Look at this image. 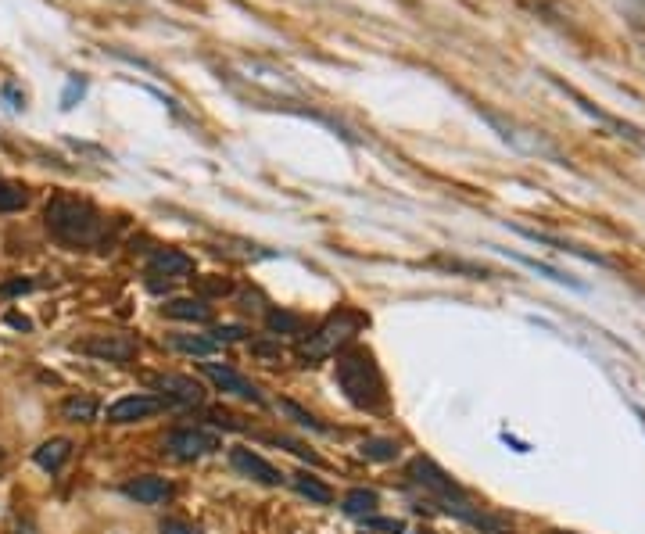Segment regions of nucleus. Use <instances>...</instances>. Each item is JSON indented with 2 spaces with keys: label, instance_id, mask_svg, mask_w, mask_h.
Here are the masks:
<instances>
[{
  "label": "nucleus",
  "instance_id": "nucleus-1",
  "mask_svg": "<svg viewBox=\"0 0 645 534\" xmlns=\"http://www.w3.org/2000/svg\"><path fill=\"white\" fill-rule=\"evenodd\" d=\"M43 223L69 248H101L108 241V219L76 194H54L43 208Z\"/></svg>",
  "mask_w": 645,
  "mask_h": 534
},
{
  "label": "nucleus",
  "instance_id": "nucleus-2",
  "mask_svg": "<svg viewBox=\"0 0 645 534\" xmlns=\"http://www.w3.org/2000/svg\"><path fill=\"white\" fill-rule=\"evenodd\" d=\"M337 388L344 391V398L355 409H366V413H377L387 405L384 373H380V366L366 348L337 355Z\"/></svg>",
  "mask_w": 645,
  "mask_h": 534
},
{
  "label": "nucleus",
  "instance_id": "nucleus-3",
  "mask_svg": "<svg viewBox=\"0 0 645 534\" xmlns=\"http://www.w3.org/2000/svg\"><path fill=\"white\" fill-rule=\"evenodd\" d=\"M366 323H370V319H366V312H359V309L330 312V316L298 345V359L305 362V366H316V362L330 359V355H337L344 345H352L355 334H359Z\"/></svg>",
  "mask_w": 645,
  "mask_h": 534
},
{
  "label": "nucleus",
  "instance_id": "nucleus-4",
  "mask_svg": "<svg viewBox=\"0 0 645 534\" xmlns=\"http://www.w3.org/2000/svg\"><path fill=\"white\" fill-rule=\"evenodd\" d=\"M237 76L244 79V83H251V87H258V90H266V94H273V97H298L301 101V87H298V79L291 76L287 69H280V65H273V61H258V58H244V61H237Z\"/></svg>",
  "mask_w": 645,
  "mask_h": 534
},
{
  "label": "nucleus",
  "instance_id": "nucleus-5",
  "mask_svg": "<svg viewBox=\"0 0 645 534\" xmlns=\"http://www.w3.org/2000/svg\"><path fill=\"white\" fill-rule=\"evenodd\" d=\"M223 448V438L212 431H201V427H176L162 438V456L180 459V463H194V459H205L212 452Z\"/></svg>",
  "mask_w": 645,
  "mask_h": 534
},
{
  "label": "nucleus",
  "instance_id": "nucleus-6",
  "mask_svg": "<svg viewBox=\"0 0 645 534\" xmlns=\"http://www.w3.org/2000/svg\"><path fill=\"white\" fill-rule=\"evenodd\" d=\"M194 276V259L180 248H162L147 259V287L162 291V284H176V280H190Z\"/></svg>",
  "mask_w": 645,
  "mask_h": 534
},
{
  "label": "nucleus",
  "instance_id": "nucleus-7",
  "mask_svg": "<svg viewBox=\"0 0 645 534\" xmlns=\"http://www.w3.org/2000/svg\"><path fill=\"white\" fill-rule=\"evenodd\" d=\"M76 352L90 355L101 362H129L140 352V341L133 334H90L83 341H76Z\"/></svg>",
  "mask_w": 645,
  "mask_h": 534
},
{
  "label": "nucleus",
  "instance_id": "nucleus-8",
  "mask_svg": "<svg viewBox=\"0 0 645 534\" xmlns=\"http://www.w3.org/2000/svg\"><path fill=\"white\" fill-rule=\"evenodd\" d=\"M201 373H205L208 380H212L215 391H223V395H233V398H244V402L251 405H262L266 398H262V391L251 384L244 373H237L233 366H226V362H201Z\"/></svg>",
  "mask_w": 645,
  "mask_h": 534
},
{
  "label": "nucleus",
  "instance_id": "nucleus-9",
  "mask_svg": "<svg viewBox=\"0 0 645 534\" xmlns=\"http://www.w3.org/2000/svg\"><path fill=\"white\" fill-rule=\"evenodd\" d=\"M151 388L158 391L162 402H176V405L205 402V388L194 377H183V373H158V377H151Z\"/></svg>",
  "mask_w": 645,
  "mask_h": 534
},
{
  "label": "nucleus",
  "instance_id": "nucleus-10",
  "mask_svg": "<svg viewBox=\"0 0 645 534\" xmlns=\"http://www.w3.org/2000/svg\"><path fill=\"white\" fill-rule=\"evenodd\" d=\"M230 466L241 477H248V481H255V484H266V488H280V484H284V474H280L269 459L251 452V448H230Z\"/></svg>",
  "mask_w": 645,
  "mask_h": 534
},
{
  "label": "nucleus",
  "instance_id": "nucleus-11",
  "mask_svg": "<svg viewBox=\"0 0 645 534\" xmlns=\"http://www.w3.org/2000/svg\"><path fill=\"white\" fill-rule=\"evenodd\" d=\"M165 402L158 395H126L119 398L115 405H108V423H140V420H151L155 413H162Z\"/></svg>",
  "mask_w": 645,
  "mask_h": 534
},
{
  "label": "nucleus",
  "instance_id": "nucleus-12",
  "mask_svg": "<svg viewBox=\"0 0 645 534\" xmlns=\"http://www.w3.org/2000/svg\"><path fill=\"white\" fill-rule=\"evenodd\" d=\"M122 495L140 506H158L172 495V484L165 477H155V474H144V477H133V481L122 484Z\"/></svg>",
  "mask_w": 645,
  "mask_h": 534
},
{
  "label": "nucleus",
  "instance_id": "nucleus-13",
  "mask_svg": "<svg viewBox=\"0 0 645 534\" xmlns=\"http://www.w3.org/2000/svg\"><path fill=\"white\" fill-rule=\"evenodd\" d=\"M162 312L169 319H183V323H212V305L205 298H172L162 305Z\"/></svg>",
  "mask_w": 645,
  "mask_h": 534
},
{
  "label": "nucleus",
  "instance_id": "nucleus-14",
  "mask_svg": "<svg viewBox=\"0 0 645 534\" xmlns=\"http://www.w3.org/2000/svg\"><path fill=\"white\" fill-rule=\"evenodd\" d=\"M165 345L180 355H194V359H208V355H215L219 348H223L215 337H208V334H169L165 337Z\"/></svg>",
  "mask_w": 645,
  "mask_h": 534
},
{
  "label": "nucleus",
  "instance_id": "nucleus-15",
  "mask_svg": "<svg viewBox=\"0 0 645 534\" xmlns=\"http://www.w3.org/2000/svg\"><path fill=\"white\" fill-rule=\"evenodd\" d=\"M69 456H72V441L69 438H51V441H43V445L33 452V463L40 466V470H47V474H58L61 466L69 463Z\"/></svg>",
  "mask_w": 645,
  "mask_h": 534
},
{
  "label": "nucleus",
  "instance_id": "nucleus-16",
  "mask_svg": "<svg viewBox=\"0 0 645 534\" xmlns=\"http://www.w3.org/2000/svg\"><path fill=\"white\" fill-rule=\"evenodd\" d=\"M291 484H294V491H298L301 499L316 502V506H330V502H334V491H330L327 484L319 481V477H312V474H294Z\"/></svg>",
  "mask_w": 645,
  "mask_h": 534
},
{
  "label": "nucleus",
  "instance_id": "nucleus-17",
  "mask_svg": "<svg viewBox=\"0 0 645 534\" xmlns=\"http://www.w3.org/2000/svg\"><path fill=\"white\" fill-rule=\"evenodd\" d=\"M61 420L69 423H94L97 420V402L90 395H72L61 402Z\"/></svg>",
  "mask_w": 645,
  "mask_h": 534
},
{
  "label": "nucleus",
  "instance_id": "nucleus-18",
  "mask_svg": "<svg viewBox=\"0 0 645 534\" xmlns=\"http://www.w3.org/2000/svg\"><path fill=\"white\" fill-rule=\"evenodd\" d=\"M377 506H380L377 491H366V488H352L341 499V509L348 517H373V509Z\"/></svg>",
  "mask_w": 645,
  "mask_h": 534
},
{
  "label": "nucleus",
  "instance_id": "nucleus-19",
  "mask_svg": "<svg viewBox=\"0 0 645 534\" xmlns=\"http://www.w3.org/2000/svg\"><path fill=\"white\" fill-rule=\"evenodd\" d=\"M266 327L269 334H305V319L298 312H287V309H269L266 312Z\"/></svg>",
  "mask_w": 645,
  "mask_h": 534
},
{
  "label": "nucleus",
  "instance_id": "nucleus-20",
  "mask_svg": "<svg viewBox=\"0 0 645 534\" xmlns=\"http://www.w3.org/2000/svg\"><path fill=\"white\" fill-rule=\"evenodd\" d=\"M362 459H370V463H391L398 456V441L391 438H366L359 445Z\"/></svg>",
  "mask_w": 645,
  "mask_h": 534
},
{
  "label": "nucleus",
  "instance_id": "nucleus-21",
  "mask_svg": "<svg viewBox=\"0 0 645 534\" xmlns=\"http://www.w3.org/2000/svg\"><path fill=\"white\" fill-rule=\"evenodd\" d=\"M276 409H280V413H284V416H291V420L298 423V427H305V431L330 434V427H327V423H319L316 416H312V413H305V409H301V405H294L291 398H280V402H276Z\"/></svg>",
  "mask_w": 645,
  "mask_h": 534
},
{
  "label": "nucleus",
  "instance_id": "nucleus-22",
  "mask_svg": "<svg viewBox=\"0 0 645 534\" xmlns=\"http://www.w3.org/2000/svg\"><path fill=\"white\" fill-rule=\"evenodd\" d=\"M29 205V190L0 176V212H22Z\"/></svg>",
  "mask_w": 645,
  "mask_h": 534
},
{
  "label": "nucleus",
  "instance_id": "nucleus-23",
  "mask_svg": "<svg viewBox=\"0 0 645 534\" xmlns=\"http://www.w3.org/2000/svg\"><path fill=\"white\" fill-rule=\"evenodd\" d=\"M83 97H86V79L83 76L65 79V90H61V108H65V112H72V108H76Z\"/></svg>",
  "mask_w": 645,
  "mask_h": 534
},
{
  "label": "nucleus",
  "instance_id": "nucleus-24",
  "mask_svg": "<svg viewBox=\"0 0 645 534\" xmlns=\"http://www.w3.org/2000/svg\"><path fill=\"white\" fill-rule=\"evenodd\" d=\"M251 355H258V359H284V345L280 341H251Z\"/></svg>",
  "mask_w": 645,
  "mask_h": 534
},
{
  "label": "nucleus",
  "instance_id": "nucleus-25",
  "mask_svg": "<svg viewBox=\"0 0 645 534\" xmlns=\"http://www.w3.org/2000/svg\"><path fill=\"white\" fill-rule=\"evenodd\" d=\"M0 97L8 101L11 112H22V108H26V94L18 90V83H4V87H0Z\"/></svg>",
  "mask_w": 645,
  "mask_h": 534
},
{
  "label": "nucleus",
  "instance_id": "nucleus-26",
  "mask_svg": "<svg viewBox=\"0 0 645 534\" xmlns=\"http://www.w3.org/2000/svg\"><path fill=\"white\" fill-rule=\"evenodd\" d=\"M362 524L373 527V531H391L402 534V520H384V517H362Z\"/></svg>",
  "mask_w": 645,
  "mask_h": 534
},
{
  "label": "nucleus",
  "instance_id": "nucleus-27",
  "mask_svg": "<svg viewBox=\"0 0 645 534\" xmlns=\"http://www.w3.org/2000/svg\"><path fill=\"white\" fill-rule=\"evenodd\" d=\"M244 334H248V330H244V327H215L208 337H215V341L223 345V341H241Z\"/></svg>",
  "mask_w": 645,
  "mask_h": 534
},
{
  "label": "nucleus",
  "instance_id": "nucleus-28",
  "mask_svg": "<svg viewBox=\"0 0 645 534\" xmlns=\"http://www.w3.org/2000/svg\"><path fill=\"white\" fill-rule=\"evenodd\" d=\"M230 280H201V294H230Z\"/></svg>",
  "mask_w": 645,
  "mask_h": 534
},
{
  "label": "nucleus",
  "instance_id": "nucleus-29",
  "mask_svg": "<svg viewBox=\"0 0 645 534\" xmlns=\"http://www.w3.org/2000/svg\"><path fill=\"white\" fill-rule=\"evenodd\" d=\"M162 534H198V531L187 527L183 520H162Z\"/></svg>",
  "mask_w": 645,
  "mask_h": 534
},
{
  "label": "nucleus",
  "instance_id": "nucleus-30",
  "mask_svg": "<svg viewBox=\"0 0 645 534\" xmlns=\"http://www.w3.org/2000/svg\"><path fill=\"white\" fill-rule=\"evenodd\" d=\"M22 291H33V284H29V280H18V284L4 287V294H22Z\"/></svg>",
  "mask_w": 645,
  "mask_h": 534
},
{
  "label": "nucleus",
  "instance_id": "nucleus-31",
  "mask_svg": "<svg viewBox=\"0 0 645 534\" xmlns=\"http://www.w3.org/2000/svg\"><path fill=\"white\" fill-rule=\"evenodd\" d=\"M11 534H36V527L29 524V520H15V531Z\"/></svg>",
  "mask_w": 645,
  "mask_h": 534
},
{
  "label": "nucleus",
  "instance_id": "nucleus-32",
  "mask_svg": "<svg viewBox=\"0 0 645 534\" xmlns=\"http://www.w3.org/2000/svg\"><path fill=\"white\" fill-rule=\"evenodd\" d=\"M8 323H11V327H18V330H29V327H33V323H29L26 316H8Z\"/></svg>",
  "mask_w": 645,
  "mask_h": 534
},
{
  "label": "nucleus",
  "instance_id": "nucleus-33",
  "mask_svg": "<svg viewBox=\"0 0 645 534\" xmlns=\"http://www.w3.org/2000/svg\"><path fill=\"white\" fill-rule=\"evenodd\" d=\"M556 534H567V531H556Z\"/></svg>",
  "mask_w": 645,
  "mask_h": 534
}]
</instances>
